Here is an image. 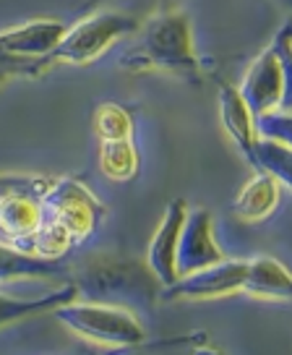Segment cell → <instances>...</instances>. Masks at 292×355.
I'll return each instance as SVG.
<instances>
[{"label": "cell", "instance_id": "6da1fadb", "mask_svg": "<svg viewBox=\"0 0 292 355\" xmlns=\"http://www.w3.org/2000/svg\"><path fill=\"white\" fill-rule=\"evenodd\" d=\"M128 71H162L191 84H201V60L193 44V26L188 13L165 6L141 29V42L123 55Z\"/></svg>", "mask_w": 292, "mask_h": 355}, {"label": "cell", "instance_id": "7a4b0ae2", "mask_svg": "<svg viewBox=\"0 0 292 355\" xmlns=\"http://www.w3.org/2000/svg\"><path fill=\"white\" fill-rule=\"evenodd\" d=\"M76 288L79 293H84L86 300L113 303L125 309L131 306L149 309L162 293L159 279L146 264L134 259H110V256L94 259L84 266L76 279Z\"/></svg>", "mask_w": 292, "mask_h": 355}, {"label": "cell", "instance_id": "3957f363", "mask_svg": "<svg viewBox=\"0 0 292 355\" xmlns=\"http://www.w3.org/2000/svg\"><path fill=\"white\" fill-rule=\"evenodd\" d=\"M55 319L63 327H68L81 340L102 347H136L146 340V329L141 319L125 306H113V303H100V300L79 298L68 300L57 306Z\"/></svg>", "mask_w": 292, "mask_h": 355}, {"label": "cell", "instance_id": "277c9868", "mask_svg": "<svg viewBox=\"0 0 292 355\" xmlns=\"http://www.w3.org/2000/svg\"><path fill=\"white\" fill-rule=\"evenodd\" d=\"M141 29V21L131 13L120 11H97L68 24L66 34L60 37L55 50L47 55L50 68L55 66H89L100 60L118 40L131 37Z\"/></svg>", "mask_w": 292, "mask_h": 355}, {"label": "cell", "instance_id": "5b68a950", "mask_svg": "<svg viewBox=\"0 0 292 355\" xmlns=\"http://www.w3.org/2000/svg\"><path fill=\"white\" fill-rule=\"evenodd\" d=\"M47 175H0V241L32 254V238L45 222Z\"/></svg>", "mask_w": 292, "mask_h": 355}, {"label": "cell", "instance_id": "8992f818", "mask_svg": "<svg viewBox=\"0 0 292 355\" xmlns=\"http://www.w3.org/2000/svg\"><path fill=\"white\" fill-rule=\"evenodd\" d=\"M104 204L79 178H53L45 191V214L66 227L76 241V248L94 238L104 220Z\"/></svg>", "mask_w": 292, "mask_h": 355}, {"label": "cell", "instance_id": "52a82bcc", "mask_svg": "<svg viewBox=\"0 0 292 355\" xmlns=\"http://www.w3.org/2000/svg\"><path fill=\"white\" fill-rule=\"evenodd\" d=\"M248 275V259H222L217 264H209L183 275L178 282H172L170 288H162L165 300H206V298H225L232 293H243Z\"/></svg>", "mask_w": 292, "mask_h": 355}, {"label": "cell", "instance_id": "ba28073f", "mask_svg": "<svg viewBox=\"0 0 292 355\" xmlns=\"http://www.w3.org/2000/svg\"><path fill=\"white\" fill-rule=\"evenodd\" d=\"M188 217V204L183 199H172L165 209V217L159 222V227L152 235V243L146 248V266L152 269V275L159 279L162 288H170L172 282H178V241L180 230Z\"/></svg>", "mask_w": 292, "mask_h": 355}, {"label": "cell", "instance_id": "9c48e42d", "mask_svg": "<svg viewBox=\"0 0 292 355\" xmlns=\"http://www.w3.org/2000/svg\"><path fill=\"white\" fill-rule=\"evenodd\" d=\"M225 254L214 238V217L206 209H193L185 217L178 241V275H191L203 266L222 261Z\"/></svg>", "mask_w": 292, "mask_h": 355}, {"label": "cell", "instance_id": "30bf717a", "mask_svg": "<svg viewBox=\"0 0 292 355\" xmlns=\"http://www.w3.org/2000/svg\"><path fill=\"white\" fill-rule=\"evenodd\" d=\"M237 89H240L243 100L248 102V107L253 110V115L280 110L282 97H284V76H282V66L280 60H277V53L271 47H266L250 63L248 73L243 76V84Z\"/></svg>", "mask_w": 292, "mask_h": 355}, {"label": "cell", "instance_id": "8fae6325", "mask_svg": "<svg viewBox=\"0 0 292 355\" xmlns=\"http://www.w3.org/2000/svg\"><path fill=\"white\" fill-rule=\"evenodd\" d=\"M219 118H222L227 136L243 152L248 165L256 170V141H259L256 115L248 107V102L243 100L240 89L232 87V84H219Z\"/></svg>", "mask_w": 292, "mask_h": 355}, {"label": "cell", "instance_id": "7c38bea8", "mask_svg": "<svg viewBox=\"0 0 292 355\" xmlns=\"http://www.w3.org/2000/svg\"><path fill=\"white\" fill-rule=\"evenodd\" d=\"M66 29L68 24L57 21V19H34V21H26L16 29L0 32V42L16 55L47 58L55 50V44L60 42Z\"/></svg>", "mask_w": 292, "mask_h": 355}, {"label": "cell", "instance_id": "4fadbf2b", "mask_svg": "<svg viewBox=\"0 0 292 355\" xmlns=\"http://www.w3.org/2000/svg\"><path fill=\"white\" fill-rule=\"evenodd\" d=\"M57 275H68V264L63 259H45L0 241V285L19 279L57 277Z\"/></svg>", "mask_w": 292, "mask_h": 355}, {"label": "cell", "instance_id": "5bb4252c", "mask_svg": "<svg viewBox=\"0 0 292 355\" xmlns=\"http://www.w3.org/2000/svg\"><path fill=\"white\" fill-rule=\"evenodd\" d=\"M243 293L250 298L292 300V272L271 256L248 259V275Z\"/></svg>", "mask_w": 292, "mask_h": 355}, {"label": "cell", "instance_id": "9a60e30c", "mask_svg": "<svg viewBox=\"0 0 292 355\" xmlns=\"http://www.w3.org/2000/svg\"><path fill=\"white\" fill-rule=\"evenodd\" d=\"M280 183L269 173L256 170V175L237 191L235 201H232V211L243 222H261L280 207Z\"/></svg>", "mask_w": 292, "mask_h": 355}, {"label": "cell", "instance_id": "2e32d148", "mask_svg": "<svg viewBox=\"0 0 292 355\" xmlns=\"http://www.w3.org/2000/svg\"><path fill=\"white\" fill-rule=\"evenodd\" d=\"M73 298H79L76 282H68L66 288L55 290V293H47V295H39V298H11V295L0 293V327H8V324L32 319V316L47 313V311H55L57 306H63V303Z\"/></svg>", "mask_w": 292, "mask_h": 355}, {"label": "cell", "instance_id": "e0dca14e", "mask_svg": "<svg viewBox=\"0 0 292 355\" xmlns=\"http://www.w3.org/2000/svg\"><path fill=\"white\" fill-rule=\"evenodd\" d=\"M100 167L102 173L115 183H128L138 175L141 157L134 139H118V141H100Z\"/></svg>", "mask_w": 292, "mask_h": 355}, {"label": "cell", "instance_id": "ac0fdd59", "mask_svg": "<svg viewBox=\"0 0 292 355\" xmlns=\"http://www.w3.org/2000/svg\"><path fill=\"white\" fill-rule=\"evenodd\" d=\"M256 170L269 173L280 186L292 191V146L259 136L256 141Z\"/></svg>", "mask_w": 292, "mask_h": 355}, {"label": "cell", "instance_id": "d6986e66", "mask_svg": "<svg viewBox=\"0 0 292 355\" xmlns=\"http://www.w3.org/2000/svg\"><path fill=\"white\" fill-rule=\"evenodd\" d=\"M91 128L100 141H118V139H134V115L118 102H102L94 110Z\"/></svg>", "mask_w": 292, "mask_h": 355}, {"label": "cell", "instance_id": "ffe728a7", "mask_svg": "<svg viewBox=\"0 0 292 355\" xmlns=\"http://www.w3.org/2000/svg\"><path fill=\"white\" fill-rule=\"evenodd\" d=\"M73 248H76V241L71 238V233H68L57 220H53V217L45 214L42 227H39L32 238V254L45 256V259H63V256L71 254Z\"/></svg>", "mask_w": 292, "mask_h": 355}, {"label": "cell", "instance_id": "44dd1931", "mask_svg": "<svg viewBox=\"0 0 292 355\" xmlns=\"http://www.w3.org/2000/svg\"><path fill=\"white\" fill-rule=\"evenodd\" d=\"M50 71L47 58H26L11 53L6 44L0 42V89L6 87L11 78H37Z\"/></svg>", "mask_w": 292, "mask_h": 355}, {"label": "cell", "instance_id": "7402d4cb", "mask_svg": "<svg viewBox=\"0 0 292 355\" xmlns=\"http://www.w3.org/2000/svg\"><path fill=\"white\" fill-rule=\"evenodd\" d=\"M271 50L277 53V60L282 66V76H284V97H282V110H292V19L282 26Z\"/></svg>", "mask_w": 292, "mask_h": 355}, {"label": "cell", "instance_id": "603a6c76", "mask_svg": "<svg viewBox=\"0 0 292 355\" xmlns=\"http://www.w3.org/2000/svg\"><path fill=\"white\" fill-rule=\"evenodd\" d=\"M256 131L259 136L282 141V144L292 146V110H269L256 115Z\"/></svg>", "mask_w": 292, "mask_h": 355}, {"label": "cell", "instance_id": "cb8c5ba5", "mask_svg": "<svg viewBox=\"0 0 292 355\" xmlns=\"http://www.w3.org/2000/svg\"><path fill=\"white\" fill-rule=\"evenodd\" d=\"M290 8H292V0H290Z\"/></svg>", "mask_w": 292, "mask_h": 355}]
</instances>
